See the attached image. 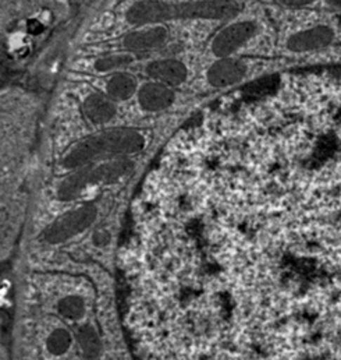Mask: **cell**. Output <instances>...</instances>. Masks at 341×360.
I'll return each mask as SVG.
<instances>
[{
  "label": "cell",
  "mask_w": 341,
  "mask_h": 360,
  "mask_svg": "<svg viewBox=\"0 0 341 360\" xmlns=\"http://www.w3.org/2000/svg\"><path fill=\"white\" fill-rule=\"evenodd\" d=\"M203 279L246 359L341 360V79L220 194Z\"/></svg>",
  "instance_id": "cell-1"
},
{
  "label": "cell",
  "mask_w": 341,
  "mask_h": 360,
  "mask_svg": "<svg viewBox=\"0 0 341 360\" xmlns=\"http://www.w3.org/2000/svg\"><path fill=\"white\" fill-rule=\"evenodd\" d=\"M239 13L240 4L232 0H141L128 8L126 18L133 25H148L171 20H230Z\"/></svg>",
  "instance_id": "cell-2"
},
{
  "label": "cell",
  "mask_w": 341,
  "mask_h": 360,
  "mask_svg": "<svg viewBox=\"0 0 341 360\" xmlns=\"http://www.w3.org/2000/svg\"><path fill=\"white\" fill-rule=\"evenodd\" d=\"M145 137L134 129H116L88 137L63 161L66 168H80L100 158L137 154L145 147Z\"/></svg>",
  "instance_id": "cell-3"
},
{
  "label": "cell",
  "mask_w": 341,
  "mask_h": 360,
  "mask_svg": "<svg viewBox=\"0 0 341 360\" xmlns=\"http://www.w3.org/2000/svg\"><path fill=\"white\" fill-rule=\"evenodd\" d=\"M133 171L134 162L126 158L106 162L93 168H86L65 180L59 187L58 195L60 200H73L91 184L113 183L131 174Z\"/></svg>",
  "instance_id": "cell-4"
},
{
  "label": "cell",
  "mask_w": 341,
  "mask_h": 360,
  "mask_svg": "<svg viewBox=\"0 0 341 360\" xmlns=\"http://www.w3.org/2000/svg\"><path fill=\"white\" fill-rule=\"evenodd\" d=\"M96 208L93 205H84L77 208L60 219L55 221L44 233V239L48 243H62L67 239L79 235L95 221Z\"/></svg>",
  "instance_id": "cell-5"
},
{
  "label": "cell",
  "mask_w": 341,
  "mask_h": 360,
  "mask_svg": "<svg viewBox=\"0 0 341 360\" xmlns=\"http://www.w3.org/2000/svg\"><path fill=\"white\" fill-rule=\"evenodd\" d=\"M258 31V25L254 21L234 22L222 30L212 44V51L215 56L223 59L229 58L232 53L239 51L244 44H247Z\"/></svg>",
  "instance_id": "cell-6"
},
{
  "label": "cell",
  "mask_w": 341,
  "mask_h": 360,
  "mask_svg": "<svg viewBox=\"0 0 341 360\" xmlns=\"http://www.w3.org/2000/svg\"><path fill=\"white\" fill-rule=\"evenodd\" d=\"M335 39V32L328 25H318L291 35L287 41V48L293 52H308L330 45Z\"/></svg>",
  "instance_id": "cell-7"
},
{
  "label": "cell",
  "mask_w": 341,
  "mask_h": 360,
  "mask_svg": "<svg viewBox=\"0 0 341 360\" xmlns=\"http://www.w3.org/2000/svg\"><path fill=\"white\" fill-rule=\"evenodd\" d=\"M247 75V66L241 60L223 58L208 70V82L218 89L237 84Z\"/></svg>",
  "instance_id": "cell-8"
},
{
  "label": "cell",
  "mask_w": 341,
  "mask_h": 360,
  "mask_svg": "<svg viewBox=\"0 0 341 360\" xmlns=\"http://www.w3.org/2000/svg\"><path fill=\"white\" fill-rule=\"evenodd\" d=\"M169 38V32L165 27H152L148 30L133 31L126 35L123 45L126 49L133 52H142V51H152L162 48Z\"/></svg>",
  "instance_id": "cell-9"
},
{
  "label": "cell",
  "mask_w": 341,
  "mask_h": 360,
  "mask_svg": "<svg viewBox=\"0 0 341 360\" xmlns=\"http://www.w3.org/2000/svg\"><path fill=\"white\" fill-rule=\"evenodd\" d=\"M147 75L166 86H180L187 80L188 72L187 68L174 59L156 60L148 65Z\"/></svg>",
  "instance_id": "cell-10"
},
{
  "label": "cell",
  "mask_w": 341,
  "mask_h": 360,
  "mask_svg": "<svg viewBox=\"0 0 341 360\" xmlns=\"http://www.w3.org/2000/svg\"><path fill=\"white\" fill-rule=\"evenodd\" d=\"M174 101V92L159 82L147 83L138 92L140 105L148 112H159L168 109Z\"/></svg>",
  "instance_id": "cell-11"
},
{
  "label": "cell",
  "mask_w": 341,
  "mask_h": 360,
  "mask_svg": "<svg viewBox=\"0 0 341 360\" xmlns=\"http://www.w3.org/2000/svg\"><path fill=\"white\" fill-rule=\"evenodd\" d=\"M83 108L86 117L95 124L107 123L116 115V105L113 99L99 92L88 95Z\"/></svg>",
  "instance_id": "cell-12"
},
{
  "label": "cell",
  "mask_w": 341,
  "mask_h": 360,
  "mask_svg": "<svg viewBox=\"0 0 341 360\" xmlns=\"http://www.w3.org/2000/svg\"><path fill=\"white\" fill-rule=\"evenodd\" d=\"M137 90V82L127 73H117L106 84L107 95L113 101H126L134 95Z\"/></svg>",
  "instance_id": "cell-13"
},
{
  "label": "cell",
  "mask_w": 341,
  "mask_h": 360,
  "mask_svg": "<svg viewBox=\"0 0 341 360\" xmlns=\"http://www.w3.org/2000/svg\"><path fill=\"white\" fill-rule=\"evenodd\" d=\"M281 87L280 76H267L259 79L244 89V92L251 98H269L274 95Z\"/></svg>",
  "instance_id": "cell-14"
},
{
  "label": "cell",
  "mask_w": 341,
  "mask_h": 360,
  "mask_svg": "<svg viewBox=\"0 0 341 360\" xmlns=\"http://www.w3.org/2000/svg\"><path fill=\"white\" fill-rule=\"evenodd\" d=\"M79 342L86 360H96L100 355L102 344L98 333L92 327H84L79 331Z\"/></svg>",
  "instance_id": "cell-15"
},
{
  "label": "cell",
  "mask_w": 341,
  "mask_h": 360,
  "mask_svg": "<svg viewBox=\"0 0 341 360\" xmlns=\"http://www.w3.org/2000/svg\"><path fill=\"white\" fill-rule=\"evenodd\" d=\"M86 306L80 296H67L59 302V313L67 319H81L84 316Z\"/></svg>",
  "instance_id": "cell-16"
},
{
  "label": "cell",
  "mask_w": 341,
  "mask_h": 360,
  "mask_svg": "<svg viewBox=\"0 0 341 360\" xmlns=\"http://www.w3.org/2000/svg\"><path fill=\"white\" fill-rule=\"evenodd\" d=\"M72 345V337L70 334L63 330V328H58L55 330L49 337H48V341H46V347H48V351L53 355H63L66 351H69Z\"/></svg>",
  "instance_id": "cell-17"
},
{
  "label": "cell",
  "mask_w": 341,
  "mask_h": 360,
  "mask_svg": "<svg viewBox=\"0 0 341 360\" xmlns=\"http://www.w3.org/2000/svg\"><path fill=\"white\" fill-rule=\"evenodd\" d=\"M134 60V58L128 53H123V55H110L106 58H100L95 62V69L100 73H106V72H112L116 69H121L128 66L131 62Z\"/></svg>",
  "instance_id": "cell-18"
},
{
  "label": "cell",
  "mask_w": 341,
  "mask_h": 360,
  "mask_svg": "<svg viewBox=\"0 0 341 360\" xmlns=\"http://www.w3.org/2000/svg\"><path fill=\"white\" fill-rule=\"evenodd\" d=\"M280 1L288 7H301V6H308L315 0H280Z\"/></svg>",
  "instance_id": "cell-19"
},
{
  "label": "cell",
  "mask_w": 341,
  "mask_h": 360,
  "mask_svg": "<svg viewBox=\"0 0 341 360\" xmlns=\"http://www.w3.org/2000/svg\"><path fill=\"white\" fill-rule=\"evenodd\" d=\"M107 242H109V235H107V233H105V232L96 233V236H95V243H96V245L103 246V245H106Z\"/></svg>",
  "instance_id": "cell-20"
},
{
  "label": "cell",
  "mask_w": 341,
  "mask_h": 360,
  "mask_svg": "<svg viewBox=\"0 0 341 360\" xmlns=\"http://www.w3.org/2000/svg\"><path fill=\"white\" fill-rule=\"evenodd\" d=\"M328 3L335 8H341V0H328Z\"/></svg>",
  "instance_id": "cell-21"
}]
</instances>
